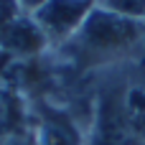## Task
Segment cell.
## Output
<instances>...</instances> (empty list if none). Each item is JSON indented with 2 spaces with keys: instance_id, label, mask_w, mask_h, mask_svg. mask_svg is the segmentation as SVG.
Instances as JSON below:
<instances>
[{
  "instance_id": "obj_6",
  "label": "cell",
  "mask_w": 145,
  "mask_h": 145,
  "mask_svg": "<svg viewBox=\"0 0 145 145\" xmlns=\"http://www.w3.org/2000/svg\"><path fill=\"white\" fill-rule=\"evenodd\" d=\"M5 145H28V143H25V140H18V138H15V140H8Z\"/></svg>"
},
{
  "instance_id": "obj_1",
  "label": "cell",
  "mask_w": 145,
  "mask_h": 145,
  "mask_svg": "<svg viewBox=\"0 0 145 145\" xmlns=\"http://www.w3.org/2000/svg\"><path fill=\"white\" fill-rule=\"evenodd\" d=\"M143 38V23L115 10H94L76 31V48L89 59H110L133 51Z\"/></svg>"
},
{
  "instance_id": "obj_2",
  "label": "cell",
  "mask_w": 145,
  "mask_h": 145,
  "mask_svg": "<svg viewBox=\"0 0 145 145\" xmlns=\"http://www.w3.org/2000/svg\"><path fill=\"white\" fill-rule=\"evenodd\" d=\"M87 13V0H46L36 10V23L43 33L56 38L69 36Z\"/></svg>"
},
{
  "instance_id": "obj_4",
  "label": "cell",
  "mask_w": 145,
  "mask_h": 145,
  "mask_svg": "<svg viewBox=\"0 0 145 145\" xmlns=\"http://www.w3.org/2000/svg\"><path fill=\"white\" fill-rule=\"evenodd\" d=\"M41 41H43V31L38 28V23H25V20L10 23L3 36V43L15 51H36Z\"/></svg>"
},
{
  "instance_id": "obj_3",
  "label": "cell",
  "mask_w": 145,
  "mask_h": 145,
  "mask_svg": "<svg viewBox=\"0 0 145 145\" xmlns=\"http://www.w3.org/2000/svg\"><path fill=\"white\" fill-rule=\"evenodd\" d=\"M38 145H79V133L64 115H48L41 125Z\"/></svg>"
},
{
  "instance_id": "obj_5",
  "label": "cell",
  "mask_w": 145,
  "mask_h": 145,
  "mask_svg": "<svg viewBox=\"0 0 145 145\" xmlns=\"http://www.w3.org/2000/svg\"><path fill=\"white\" fill-rule=\"evenodd\" d=\"M20 5H25V8H41L46 0H18Z\"/></svg>"
}]
</instances>
